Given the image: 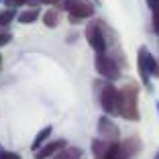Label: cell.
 Masks as SVG:
<instances>
[{"mask_svg": "<svg viewBox=\"0 0 159 159\" xmlns=\"http://www.w3.org/2000/svg\"><path fill=\"white\" fill-rule=\"evenodd\" d=\"M118 114L126 120H139V88L137 84L129 82L126 86L120 88V106Z\"/></svg>", "mask_w": 159, "mask_h": 159, "instance_id": "1", "label": "cell"}, {"mask_svg": "<svg viewBox=\"0 0 159 159\" xmlns=\"http://www.w3.org/2000/svg\"><path fill=\"white\" fill-rule=\"evenodd\" d=\"M98 100L100 106L106 114H118V106H120V90H116L110 82H98Z\"/></svg>", "mask_w": 159, "mask_h": 159, "instance_id": "2", "label": "cell"}, {"mask_svg": "<svg viewBox=\"0 0 159 159\" xmlns=\"http://www.w3.org/2000/svg\"><path fill=\"white\" fill-rule=\"evenodd\" d=\"M139 74L143 78V84L147 90H151V75H159V63L155 61V57L149 53L147 47H141L139 49Z\"/></svg>", "mask_w": 159, "mask_h": 159, "instance_id": "3", "label": "cell"}, {"mask_svg": "<svg viewBox=\"0 0 159 159\" xmlns=\"http://www.w3.org/2000/svg\"><path fill=\"white\" fill-rule=\"evenodd\" d=\"M63 8L67 10V14L74 23H78L82 19H90L94 14V4L90 0H66Z\"/></svg>", "mask_w": 159, "mask_h": 159, "instance_id": "4", "label": "cell"}, {"mask_svg": "<svg viewBox=\"0 0 159 159\" xmlns=\"http://www.w3.org/2000/svg\"><path fill=\"white\" fill-rule=\"evenodd\" d=\"M86 37H88V43L92 45V49L98 55L106 53V39H104V31H102V25L98 20L90 23V27L86 29Z\"/></svg>", "mask_w": 159, "mask_h": 159, "instance_id": "5", "label": "cell"}, {"mask_svg": "<svg viewBox=\"0 0 159 159\" xmlns=\"http://www.w3.org/2000/svg\"><path fill=\"white\" fill-rule=\"evenodd\" d=\"M96 70H98V74L102 75V78H106L108 82L120 78V70H118L116 61H114L112 57H108L106 53L96 55Z\"/></svg>", "mask_w": 159, "mask_h": 159, "instance_id": "6", "label": "cell"}, {"mask_svg": "<svg viewBox=\"0 0 159 159\" xmlns=\"http://www.w3.org/2000/svg\"><path fill=\"white\" fill-rule=\"evenodd\" d=\"M98 133H100V139L108 141V143H118V137H120L118 126L114 125L108 116H102L98 120Z\"/></svg>", "mask_w": 159, "mask_h": 159, "instance_id": "7", "label": "cell"}, {"mask_svg": "<svg viewBox=\"0 0 159 159\" xmlns=\"http://www.w3.org/2000/svg\"><path fill=\"white\" fill-rule=\"evenodd\" d=\"M66 139H57V141H51V143H45V147L35 153V159H49V157H55L61 149H66Z\"/></svg>", "mask_w": 159, "mask_h": 159, "instance_id": "8", "label": "cell"}, {"mask_svg": "<svg viewBox=\"0 0 159 159\" xmlns=\"http://www.w3.org/2000/svg\"><path fill=\"white\" fill-rule=\"evenodd\" d=\"M110 147H112V143H108V141H104V139H94V141H92L94 159H106Z\"/></svg>", "mask_w": 159, "mask_h": 159, "instance_id": "9", "label": "cell"}, {"mask_svg": "<svg viewBox=\"0 0 159 159\" xmlns=\"http://www.w3.org/2000/svg\"><path fill=\"white\" fill-rule=\"evenodd\" d=\"M120 145H122V149H125V153L129 155V159H131V157H135V155H139V151H141V139H139V137H129V139L122 141Z\"/></svg>", "mask_w": 159, "mask_h": 159, "instance_id": "10", "label": "cell"}, {"mask_svg": "<svg viewBox=\"0 0 159 159\" xmlns=\"http://www.w3.org/2000/svg\"><path fill=\"white\" fill-rule=\"evenodd\" d=\"M51 126H45V129H43V131H39L37 133V137H35V141H33V145H31V149L35 151V153H37L39 149H41V147H45V141L49 139V135H51Z\"/></svg>", "mask_w": 159, "mask_h": 159, "instance_id": "11", "label": "cell"}, {"mask_svg": "<svg viewBox=\"0 0 159 159\" xmlns=\"http://www.w3.org/2000/svg\"><path fill=\"white\" fill-rule=\"evenodd\" d=\"M53 159H82V149L80 147H66V149H61Z\"/></svg>", "mask_w": 159, "mask_h": 159, "instance_id": "12", "label": "cell"}, {"mask_svg": "<svg viewBox=\"0 0 159 159\" xmlns=\"http://www.w3.org/2000/svg\"><path fill=\"white\" fill-rule=\"evenodd\" d=\"M106 159H129V155L125 153V149H122L120 143H112V147H110V151H108Z\"/></svg>", "mask_w": 159, "mask_h": 159, "instance_id": "13", "label": "cell"}, {"mask_svg": "<svg viewBox=\"0 0 159 159\" xmlns=\"http://www.w3.org/2000/svg\"><path fill=\"white\" fill-rule=\"evenodd\" d=\"M37 16H39V10L33 8V10H27V12H20L19 14V20H20V23H25V25H29V23H35Z\"/></svg>", "mask_w": 159, "mask_h": 159, "instance_id": "14", "label": "cell"}, {"mask_svg": "<svg viewBox=\"0 0 159 159\" xmlns=\"http://www.w3.org/2000/svg\"><path fill=\"white\" fill-rule=\"evenodd\" d=\"M43 23H45L47 27H55V25L59 23V14H57L55 10H47L45 16H43Z\"/></svg>", "mask_w": 159, "mask_h": 159, "instance_id": "15", "label": "cell"}, {"mask_svg": "<svg viewBox=\"0 0 159 159\" xmlns=\"http://www.w3.org/2000/svg\"><path fill=\"white\" fill-rule=\"evenodd\" d=\"M14 19V10H2L0 12V27H6Z\"/></svg>", "mask_w": 159, "mask_h": 159, "instance_id": "16", "label": "cell"}, {"mask_svg": "<svg viewBox=\"0 0 159 159\" xmlns=\"http://www.w3.org/2000/svg\"><path fill=\"white\" fill-rule=\"evenodd\" d=\"M0 159H20V155L12 151H0Z\"/></svg>", "mask_w": 159, "mask_h": 159, "instance_id": "17", "label": "cell"}, {"mask_svg": "<svg viewBox=\"0 0 159 159\" xmlns=\"http://www.w3.org/2000/svg\"><path fill=\"white\" fill-rule=\"evenodd\" d=\"M27 0H4V4L8 6V8H14V6H20V4H25Z\"/></svg>", "mask_w": 159, "mask_h": 159, "instance_id": "18", "label": "cell"}, {"mask_svg": "<svg viewBox=\"0 0 159 159\" xmlns=\"http://www.w3.org/2000/svg\"><path fill=\"white\" fill-rule=\"evenodd\" d=\"M147 4H149V8L153 10V12L159 10V0H147Z\"/></svg>", "mask_w": 159, "mask_h": 159, "instance_id": "19", "label": "cell"}, {"mask_svg": "<svg viewBox=\"0 0 159 159\" xmlns=\"http://www.w3.org/2000/svg\"><path fill=\"white\" fill-rule=\"evenodd\" d=\"M8 41H10V35L0 33V45H4V43H8Z\"/></svg>", "mask_w": 159, "mask_h": 159, "instance_id": "20", "label": "cell"}, {"mask_svg": "<svg viewBox=\"0 0 159 159\" xmlns=\"http://www.w3.org/2000/svg\"><path fill=\"white\" fill-rule=\"evenodd\" d=\"M45 4H55V2H59V0H43Z\"/></svg>", "mask_w": 159, "mask_h": 159, "instance_id": "21", "label": "cell"}, {"mask_svg": "<svg viewBox=\"0 0 159 159\" xmlns=\"http://www.w3.org/2000/svg\"><path fill=\"white\" fill-rule=\"evenodd\" d=\"M153 159H159V151H157V153H155V157Z\"/></svg>", "mask_w": 159, "mask_h": 159, "instance_id": "22", "label": "cell"}, {"mask_svg": "<svg viewBox=\"0 0 159 159\" xmlns=\"http://www.w3.org/2000/svg\"><path fill=\"white\" fill-rule=\"evenodd\" d=\"M157 112H159V102H157Z\"/></svg>", "mask_w": 159, "mask_h": 159, "instance_id": "23", "label": "cell"}, {"mask_svg": "<svg viewBox=\"0 0 159 159\" xmlns=\"http://www.w3.org/2000/svg\"><path fill=\"white\" fill-rule=\"evenodd\" d=\"M0 151H2V147H0Z\"/></svg>", "mask_w": 159, "mask_h": 159, "instance_id": "24", "label": "cell"}]
</instances>
